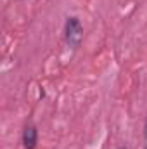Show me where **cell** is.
<instances>
[{"mask_svg":"<svg viewBox=\"0 0 147 149\" xmlns=\"http://www.w3.org/2000/svg\"><path fill=\"white\" fill-rule=\"evenodd\" d=\"M64 40L71 49H78L83 42V26L78 17H68L64 24Z\"/></svg>","mask_w":147,"mask_h":149,"instance_id":"6da1fadb","label":"cell"},{"mask_svg":"<svg viewBox=\"0 0 147 149\" xmlns=\"http://www.w3.org/2000/svg\"><path fill=\"white\" fill-rule=\"evenodd\" d=\"M38 144V130L35 125H26L23 130V146L24 149H35Z\"/></svg>","mask_w":147,"mask_h":149,"instance_id":"7a4b0ae2","label":"cell"},{"mask_svg":"<svg viewBox=\"0 0 147 149\" xmlns=\"http://www.w3.org/2000/svg\"><path fill=\"white\" fill-rule=\"evenodd\" d=\"M144 137L147 139V120H146V123H144Z\"/></svg>","mask_w":147,"mask_h":149,"instance_id":"3957f363","label":"cell"},{"mask_svg":"<svg viewBox=\"0 0 147 149\" xmlns=\"http://www.w3.org/2000/svg\"><path fill=\"white\" fill-rule=\"evenodd\" d=\"M119 149H126V148H119Z\"/></svg>","mask_w":147,"mask_h":149,"instance_id":"277c9868","label":"cell"},{"mask_svg":"<svg viewBox=\"0 0 147 149\" xmlns=\"http://www.w3.org/2000/svg\"><path fill=\"white\" fill-rule=\"evenodd\" d=\"M146 149H147V148H146Z\"/></svg>","mask_w":147,"mask_h":149,"instance_id":"5b68a950","label":"cell"}]
</instances>
